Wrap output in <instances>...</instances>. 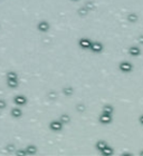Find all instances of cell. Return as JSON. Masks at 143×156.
<instances>
[{"label": "cell", "mask_w": 143, "mask_h": 156, "mask_svg": "<svg viewBox=\"0 0 143 156\" xmlns=\"http://www.w3.org/2000/svg\"><path fill=\"white\" fill-rule=\"evenodd\" d=\"M63 126H64V124H63L59 120H51V124H49V128H51L53 132H59V130L63 129Z\"/></svg>", "instance_id": "1"}, {"label": "cell", "mask_w": 143, "mask_h": 156, "mask_svg": "<svg viewBox=\"0 0 143 156\" xmlns=\"http://www.w3.org/2000/svg\"><path fill=\"white\" fill-rule=\"evenodd\" d=\"M119 68H120L121 71H123V73H130V71H132V69H133V65L129 63V61H122L120 65H119Z\"/></svg>", "instance_id": "2"}, {"label": "cell", "mask_w": 143, "mask_h": 156, "mask_svg": "<svg viewBox=\"0 0 143 156\" xmlns=\"http://www.w3.org/2000/svg\"><path fill=\"white\" fill-rule=\"evenodd\" d=\"M14 103L17 106H23L27 104V97L23 95H17L14 98Z\"/></svg>", "instance_id": "3"}, {"label": "cell", "mask_w": 143, "mask_h": 156, "mask_svg": "<svg viewBox=\"0 0 143 156\" xmlns=\"http://www.w3.org/2000/svg\"><path fill=\"white\" fill-rule=\"evenodd\" d=\"M103 45H102L100 42H92V45H91V50L93 51V52H96V54H98V52H102L103 51Z\"/></svg>", "instance_id": "4"}, {"label": "cell", "mask_w": 143, "mask_h": 156, "mask_svg": "<svg viewBox=\"0 0 143 156\" xmlns=\"http://www.w3.org/2000/svg\"><path fill=\"white\" fill-rule=\"evenodd\" d=\"M78 45L83 49H89L91 45H92V40H89L88 38H82V39H79Z\"/></svg>", "instance_id": "5"}, {"label": "cell", "mask_w": 143, "mask_h": 156, "mask_svg": "<svg viewBox=\"0 0 143 156\" xmlns=\"http://www.w3.org/2000/svg\"><path fill=\"white\" fill-rule=\"evenodd\" d=\"M100 122H101L102 124H110L112 122V115L102 113L101 116H100Z\"/></svg>", "instance_id": "6"}, {"label": "cell", "mask_w": 143, "mask_h": 156, "mask_svg": "<svg viewBox=\"0 0 143 156\" xmlns=\"http://www.w3.org/2000/svg\"><path fill=\"white\" fill-rule=\"evenodd\" d=\"M37 28L39 31L46 32L48 31V29H49V23H47V21H40V23H38Z\"/></svg>", "instance_id": "7"}, {"label": "cell", "mask_w": 143, "mask_h": 156, "mask_svg": "<svg viewBox=\"0 0 143 156\" xmlns=\"http://www.w3.org/2000/svg\"><path fill=\"white\" fill-rule=\"evenodd\" d=\"M129 54L133 57H136V56H140L141 55V49L136 46H132L129 48Z\"/></svg>", "instance_id": "8"}, {"label": "cell", "mask_w": 143, "mask_h": 156, "mask_svg": "<svg viewBox=\"0 0 143 156\" xmlns=\"http://www.w3.org/2000/svg\"><path fill=\"white\" fill-rule=\"evenodd\" d=\"M25 151L27 153V155H34V154L37 153V147L35 146V145H29V146L26 147Z\"/></svg>", "instance_id": "9"}, {"label": "cell", "mask_w": 143, "mask_h": 156, "mask_svg": "<svg viewBox=\"0 0 143 156\" xmlns=\"http://www.w3.org/2000/svg\"><path fill=\"white\" fill-rule=\"evenodd\" d=\"M21 115H23V110L20 109V108H12L11 109V116L15 117V118L21 117Z\"/></svg>", "instance_id": "10"}, {"label": "cell", "mask_w": 143, "mask_h": 156, "mask_svg": "<svg viewBox=\"0 0 143 156\" xmlns=\"http://www.w3.org/2000/svg\"><path fill=\"white\" fill-rule=\"evenodd\" d=\"M101 153L103 154V155H106V156H107V155H112V154H113V149H112L111 146H109V145H107V146H105L104 148H103V149H102Z\"/></svg>", "instance_id": "11"}, {"label": "cell", "mask_w": 143, "mask_h": 156, "mask_svg": "<svg viewBox=\"0 0 143 156\" xmlns=\"http://www.w3.org/2000/svg\"><path fill=\"white\" fill-rule=\"evenodd\" d=\"M7 84L10 88L18 87V79H7Z\"/></svg>", "instance_id": "12"}, {"label": "cell", "mask_w": 143, "mask_h": 156, "mask_svg": "<svg viewBox=\"0 0 143 156\" xmlns=\"http://www.w3.org/2000/svg\"><path fill=\"white\" fill-rule=\"evenodd\" d=\"M63 93H64V95H66V96H70V95H73L74 89H73V87H70V86H67V87L63 88Z\"/></svg>", "instance_id": "13"}, {"label": "cell", "mask_w": 143, "mask_h": 156, "mask_svg": "<svg viewBox=\"0 0 143 156\" xmlns=\"http://www.w3.org/2000/svg\"><path fill=\"white\" fill-rule=\"evenodd\" d=\"M105 146H107V143H106L105 141H98V142L96 143V145H95V147H96L100 152H101Z\"/></svg>", "instance_id": "14"}, {"label": "cell", "mask_w": 143, "mask_h": 156, "mask_svg": "<svg viewBox=\"0 0 143 156\" xmlns=\"http://www.w3.org/2000/svg\"><path fill=\"white\" fill-rule=\"evenodd\" d=\"M59 120L63 123V124H67V123L70 122V117H69V115H67V114H63L60 116Z\"/></svg>", "instance_id": "15"}, {"label": "cell", "mask_w": 143, "mask_h": 156, "mask_svg": "<svg viewBox=\"0 0 143 156\" xmlns=\"http://www.w3.org/2000/svg\"><path fill=\"white\" fill-rule=\"evenodd\" d=\"M103 113H104V114L112 115L113 114V107H112L111 105H105L103 107Z\"/></svg>", "instance_id": "16"}, {"label": "cell", "mask_w": 143, "mask_h": 156, "mask_svg": "<svg viewBox=\"0 0 143 156\" xmlns=\"http://www.w3.org/2000/svg\"><path fill=\"white\" fill-rule=\"evenodd\" d=\"M128 19H129L130 23H136V20L139 19V17L136 14H130L129 16H128Z\"/></svg>", "instance_id": "17"}, {"label": "cell", "mask_w": 143, "mask_h": 156, "mask_svg": "<svg viewBox=\"0 0 143 156\" xmlns=\"http://www.w3.org/2000/svg\"><path fill=\"white\" fill-rule=\"evenodd\" d=\"M7 79H18V75L15 71H9L7 74Z\"/></svg>", "instance_id": "18"}, {"label": "cell", "mask_w": 143, "mask_h": 156, "mask_svg": "<svg viewBox=\"0 0 143 156\" xmlns=\"http://www.w3.org/2000/svg\"><path fill=\"white\" fill-rule=\"evenodd\" d=\"M5 107H6V101L0 99V109H2V108H5Z\"/></svg>", "instance_id": "19"}, {"label": "cell", "mask_w": 143, "mask_h": 156, "mask_svg": "<svg viewBox=\"0 0 143 156\" xmlns=\"http://www.w3.org/2000/svg\"><path fill=\"white\" fill-rule=\"evenodd\" d=\"M78 12H79L81 15H86V12H87V10L85 9V7H84V8H82V9H79Z\"/></svg>", "instance_id": "20"}, {"label": "cell", "mask_w": 143, "mask_h": 156, "mask_svg": "<svg viewBox=\"0 0 143 156\" xmlns=\"http://www.w3.org/2000/svg\"><path fill=\"white\" fill-rule=\"evenodd\" d=\"M93 4L92 2H88V4H86V6H85V8H87V9H93L94 7H93Z\"/></svg>", "instance_id": "21"}, {"label": "cell", "mask_w": 143, "mask_h": 156, "mask_svg": "<svg viewBox=\"0 0 143 156\" xmlns=\"http://www.w3.org/2000/svg\"><path fill=\"white\" fill-rule=\"evenodd\" d=\"M17 154H18V155H27V153H26V151H21V149L17 152Z\"/></svg>", "instance_id": "22"}, {"label": "cell", "mask_w": 143, "mask_h": 156, "mask_svg": "<svg viewBox=\"0 0 143 156\" xmlns=\"http://www.w3.org/2000/svg\"><path fill=\"white\" fill-rule=\"evenodd\" d=\"M139 122H140V123L143 125V115H141V116H140V118H139Z\"/></svg>", "instance_id": "23"}, {"label": "cell", "mask_w": 143, "mask_h": 156, "mask_svg": "<svg viewBox=\"0 0 143 156\" xmlns=\"http://www.w3.org/2000/svg\"><path fill=\"white\" fill-rule=\"evenodd\" d=\"M139 42H141V44H143V36H140V37H139Z\"/></svg>", "instance_id": "24"}, {"label": "cell", "mask_w": 143, "mask_h": 156, "mask_svg": "<svg viewBox=\"0 0 143 156\" xmlns=\"http://www.w3.org/2000/svg\"><path fill=\"white\" fill-rule=\"evenodd\" d=\"M72 1H78V0H72Z\"/></svg>", "instance_id": "25"}]
</instances>
